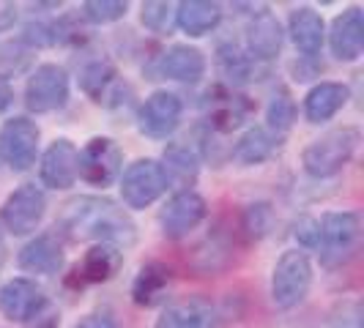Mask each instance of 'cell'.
<instances>
[{"mask_svg":"<svg viewBox=\"0 0 364 328\" xmlns=\"http://www.w3.org/2000/svg\"><path fill=\"white\" fill-rule=\"evenodd\" d=\"M55 233L66 241H93L127 249L137 241V224L118 202L82 195L63 205Z\"/></svg>","mask_w":364,"mask_h":328,"instance_id":"cell-1","label":"cell"},{"mask_svg":"<svg viewBox=\"0 0 364 328\" xmlns=\"http://www.w3.org/2000/svg\"><path fill=\"white\" fill-rule=\"evenodd\" d=\"M318 224H321V236H318L321 268H326V271L346 268L362 249L359 211H328Z\"/></svg>","mask_w":364,"mask_h":328,"instance_id":"cell-2","label":"cell"},{"mask_svg":"<svg viewBox=\"0 0 364 328\" xmlns=\"http://www.w3.org/2000/svg\"><path fill=\"white\" fill-rule=\"evenodd\" d=\"M359 143H362V134L356 126L331 129L301 151V167L310 178H318V181L334 178L350 164Z\"/></svg>","mask_w":364,"mask_h":328,"instance_id":"cell-3","label":"cell"},{"mask_svg":"<svg viewBox=\"0 0 364 328\" xmlns=\"http://www.w3.org/2000/svg\"><path fill=\"white\" fill-rule=\"evenodd\" d=\"M312 288V263L307 252L288 249L274 263L272 271V301L277 310H296Z\"/></svg>","mask_w":364,"mask_h":328,"instance_id":"cell-4","label":"cell"},{"mask_svg":"<svg viewBox=\"0 0 364 328\" xmlns=\"http://www.w3.org/2000/svg\"><path fill=\"white\" fill-rule=\"evenodd\" d=\"M124 173V151L112 137H91L77 151V178L88 186L107 189Z\"/></svg>","mask_w":364,"mask_h":328,"instance_id":"cell-5","label":"cell"},{"mask_svg":"<svg viewBox=\"0 0 364 328\" xmlns=\"http://www.w3.org/2000/svg\"><path fill=\"white\" fill-rule=\"evenodd\" d=\"M41 129L28 115H14L0 126V162L11 173H28L38 159Z\"/></svg>","mask_w":364,"mask_h":328,"instance_id":"cell-6","label":"cell"},{"mask_svg":"<svg viewBox=\"0 0 364 328\" xmlns=\"http://www.w3.org/2000/svg\"><path fill=\"white\" fill-rule=\"evenodd\" d=\"M121 200L132 211L151 208L167 192V175L156 159H137L121 173Z\"/></svg>","mask_w":364,"mask_h":328,"instance_id":"cell-7","label":"cell"},{"mask_svg":"<svg viewBox=\"0 0 364 328\" xmlns=\"http://www.w3.org/2000/svg\"><path fill=\"white\" fill-rule=\"evenodd\" d=\"M44 214H47L44 189L36 183H22L0 205V224L11 236H31L44 222Z\"/></svg>","mask_w":364,"mask_h":328,"instance_id":"cell-8","label":"cell"},{"mask_svg":"<svg viewBox=\"0 0 364 328\" xmlns=\"http://www.w3.org/2000/svg\"><path fill=\"white\" fill-rule=\"evenodd\" d=\"M69 72L58 63H41L25 82V107L36 115L55 112L69 102Z\"/></svg>","mask_w":364,"mask_h":328,"instance_id":"cell-9","label":"cell"},{"mask_svg":"<svg viewBox=\"0 0 364 328\" xmlns=\"http://www.w3.org/2000/svg\"><path fill=\"white\" fill-rule=\"evenodd\" d=\"M208 217V202L195 189H178L159 211V227L167 241H181L195 233Z\"/></svg>","mask_w":364,"mask_h":328,"instance_id":"cell-10","label":"cell"},{"mask_svg":"<svg viewBox=\"0 0 364 328\" xmlns=\"http://www.w3.org/2000/svg\"><path fill=\"white\" fill-rule=\"evenodd\" d=\"M183 99L173 91H154L137 109V126L151 140H167L181 126Z\"/></svg>","mask_w":364,"mask_h":328,"instance_id":"cell-11","label":"cell"},{"mask_svg":"<svg viewBox=\"0 0 364 328\" xmlns=\"http://www.w3.org/2000/svg\"><path fill=\"white\" fill-rule=\"evenodd\" d=\"M252 112V102L236 93L230 85H214L205 93V129L214 134H228L238 129Z\"/></svg>","mask_w":364,"mask_h":328,"instance_id":"cell-12","label":"cell"},{"mask_svg":"<svg viewBox=\"0 0 364 328\" xmlns=\"http://www.w3.org/2000/svg\"><path fill=\"white\" fill-rule=\"evenodd\" d=\"M244 41H247L244 50L252 55L257 63H266L279 55L282 44H285V31L272 9H255L250 14L247 28H244Z\"/></svg>","mask_w":364,"mask_h":328,"instance_id":"cell-13","label":"cell"},{"mask_svg":"<svg viewBox=\"0 0 364 328\" xmlns=\"http://www.w3.org/2000/svg\"><path fill=\"white\" fill-rule=\"evenodd\" d=\"M19 271L38 273V276H55L63 271L66 266V249H63V238L58 233H41L33 236L17 255Z\"/></svg>","mask_w":364,"mask_h":328,"instance_id":"cell-14","label":"cell"},{"mask_svg":"<svg viewBox=\"0 0 364 328\" xmlns=\"http://www.w3.org/2000/svg\"><path fill=\"white\" fill-rule=\"evenodd\" d=\"M38 178L47 189L63 192L77 183V146L69 137H58L38 159Z\"/></svg>","mask_w":364,"mask_h":328,"instance_id":"cell-15","label":"cell"},{"mask_svg":"<svg viewBox=\"0 0 364 328\" xmlns=\"http://www.w3.org/2000/svg\"><path fill=\"white\" fill-rule=\"evenodd\" d=\"M217 307L203 295H183L170 301L156 317L154 328H217Z\"/></svg>","mask_w":364,"mask_h":328,"instance_id":"cell-16","label":"cell"},{"mask_svg":"<svg viewBox=\"0 0 364 328\" xmlns=\"http://www.w3.org/2000/svg\"><path fill=\"white\" fill-rule=\"evenodd\" d=\"M47 301V293L38 288L36 279L28 276H14L0 288V312L17 323H28Z\"/></svg>","mask_w":364,"mask_h":328,"instance_id":"cell-17","label":"cell"},{"mask_svg":"<svg viewBox=\"0 0 364 328\" xmlns=\"http://www.w3.org/2000/svg\"><path fill=\"white\" fill-rule=\"evenodd\" d=\"M328 47L331 55L343 63L359 60L364 53V14L359 6H350L337 14L328 28Z\"/></svg>","mask_w":364,"mask_h":328,"instance_id":"cell-18","label":"cell"},{"mask_svg":"<svg viewBox=\"0 0 364 328\" xmlns=\"http://www.w3.org/2000/svg\"><path fill=\"white\" fill-rule=\"evenodd\" d=\"M205 55L198 47H189V44H173L167 47L159 60H156V74L164 80H173V82H183V85H195L205 77Z\"/></svg>","mask_w":364,"mask_h":328,"instance_id":"cell-19","label":"cell"},{"mask_svg":"<svg viewBox=\"0 0 364 328\" xmlns=\"http://www.w3.org/2000/svg\"><path fill=\"white\" fill-rule=\"evenodd\" d=\"M288 33L301 58H315L323 50L326 22L321 17V11H315L312 6H296L288 17Z\"/></svg>","mask_w":364,"mask_h":328,"instance_id":"cell-20","label":"cell"},{"mask_svg":"<svg viewBox=\"0 0 364 328\" xmlns=\"http://www.w3.org/2000/svg\"><path fill=\"white\" fill-rule=\"evenodd\" d=\"M124 268V249L109 244H93L85 257L74 266V279L82 285H102L109 282L115 273Z\"/></svg>","mask_w":364,"mask_h":328,"instance_id":"cell-21","label":"cell"},{"mask_svg":"<svg viewBox=\"0 0 364 328\" xmlns=\"http://www.w3.org/2000/svg\"><path fill=\"white\" fill-rule=\"evenodd\" d=\"M173 285V271L162 260H148L140 266L132 282V301L137 307H156L167 298V290Z\"/></svg>","mask_w":364,"mask_h":328,"instance_id":"cell-22","label":"cell"},{"mask_svg":"<svg viewBox=\"0 0 364 328\" xmlns=\"http://www.w3.org/2000/svg\"><path fill=\"white\" fill-rule=\"evenodd\" d=\"M348 99H350V88L346 82L323 80V82L312 85L307 96H304V118L310 124H326L346 107Z\"/></svg>","mask_w":364,"mask_h":328,"instance_id":"cell-23","label":"cell"},{"mask_svg":"<svg viewBox=\"0 0 364 328\" xmlns=\"http://www.w3.org/2000/svg\"><path fill=\"white\" fill-rule=\"evenodd\" d=\"M222 6L211 0H183L176 6V28L189 38L208 36L222 22Z\"/></svg>","mask_w":364,"mask_h":328,"instance_id":"cell-24","label":"cell"},{"mask_svg":"<svg viewBox=\"0 0 364 328\" xmlns=\"http://www.w3.org/2000/svg\"><path fill=\"white\" fill-rule=\"evenodd\" d=\"M162 170L167 183H178L183 189H192L200 173V153L186 143H170L162 153Z\"/></svg>","mask_w":364,"mask_h":328,"instance_id":"cell-25","label":"cell"},{"mask_svg":"<svg viewBox=\"0 0 364 328\" xmlns=\"http://www.w3.org/2000/svg\"><path fill=\"white\" fill-rule=\"evenodd\" d=\"M217 66L219 74L228 80V82H247V80H257L260 66L252 55L247 53L244 47H238L236 41H228V44H219L217 47Z\"/></svg>","mask_w":364,"mask_h":328,"instance_id":"cell-26","label":"cell"},{"mask_svg":"<svg viewBox=\"0 0 364 328\" xmlns=\"http://www.w3.org/2000/svg\"><path fill=\"white\" fill-rule=\"evenodd\" d=\"M296 99H293V93L285 88V85H279L277 91L272 93V99H269V107H266V131H269V137H272L274 143H279V140H285L288 137V131L293 129L296 124Z\"/></svg>","mask_w":364,"mask_h":328,"instance_id":"cell-27","label":"cell"},{"mask_svg":"<svg viewBox=\"0 0 364 328\" xmlns=\"http://www.w3.org/2000/svg\"><path fill=\"white\" fill-rule=\"evenodd\" d=\"M274 143L269 131L263 126H250L241 137H238L236 148H233V159L241 162L244 167H257V164L269 162L274 153Z\"/></svg>","mask_w":364,"mask_h":328,"instance_id":"cell-28","label":"cell"},{"mask_svg":"<svg viewBox=\"0 0 364 328\" xmlns=\"http://www.w3.org/2000/svg\"><path fill=\"white\" fill-rule=\"evenodd\" d=\"M115 66L105 60V58H99V60H91V63H85L82 66V72H80V88L82 93L91 99V102H105V96H107V88L115 82Z\"/></svg>","mask_w":364,"mask_h":328,"instance_id":"cell-29","label":"cell"},{"mask_svg":"<svg viewBox=\"0 0 364 328\" xmlns=\"http://www.w3.org/2000/svg\"><path fill=\"white\" fill-rule=\"evenodd\" d=\"M228 260H230V244H228V238H225L222 230H214V233L205 236V241L195 249L192 266L203 273H214V271H219V268H225Z\"/></svg>","mask_w":364,"mask_h":328,"instance_id":"cell-30","label":"cell"},{"mask_svg":"<svg viewBox=\"0 0 364 328\" xmlns=\"http://www.w3.org/2000/svg\"><path fill=\"white\" fill-rule=\"evenodd\" d=\"M274 227V208L272 202L257 200L250 202L244 211H241V233L250 238V241H260L272 233Z\"/></svg>","mask_w":364,"mask_h":328,"instance_id":"cell-31","label":"cell"},{"mask_svg":"<svg viewBox=\"0 0 364 328\" xmlns=\"http://www.w3.org/2000/svg\"><path fill=\"white\" fill-rule=\"evenodd\" d=\"M127 0H85L80 17L85 22H91V25H112V22L127 17Z\"/></svg>","mask_w":364,"mask_h":328,"instance_id":"cell-32","label":"cell"},{"mask_svg":"<svg viewBox=\"0 0 364 328\" xmlns=\"http://www.w3.org/2000/svg\"><path fill=\"white\" fill-rule=\"evenodd\" d=\"M140 22L143 28L151 31V33H170V28L176 25V6L164 3V0H151V3H143L140 9Z\"/></svg>","mask_w":364,"mask_h":328,"instance_id":"cell-33","label":"cell"},{"mask_svg":"<svg viewBox=\"0 0 364 328\" xmlns=\"http://www.w3.org/2000/svg\"><path fill=\"white\" fill-rule=\"evenodd\" d=\"M331 328H362V304L359 298H343L328 312Z\"/></svg>","mask_w":364,"mask_h":328,"instance_id":"cell-34","label":"cell"},{"mask_svg":"<svg viewBox=\"0 0 364 328\" xmlns=\"http://www.w3.org/2000/svg\"><path fill=\"white\" fill-rule=\"evenodd\" d=\"M22 41L28 47H55L58 44V28H55V22H44V19L28 22L22 28Z\"/></svg>","mask_w":364,"mask_h":328,"instance_id":"cell-35","label":"cell"},{"mask_svg":"<svg viewBox=\"0 0 364 328\" xmlns=\"http://www.w3.org/2000/svg\"><path fill=\"white\" fill-rule=\"evenodd\" d=\"M293 236L299 241V246H301V252H310V249H318V236H321V224H318V219L315 217H299L296 222V230H293Z\"/></svg>","mask_w":364,"mask_h":328,"instance_id":"cell-36","label":"cell"},{"mask_svg":"<svg viewBox=\"0 0 364 328\" xmlns=\"http://www.w3.org/2000/svg\"><path fill=\"white\" fill-rule=\"evenodd\" d=\"M58 323H60V312H58V307H55L53 301H47L41 310L25 323L28 328H58Z\"/></svg>","mask_w":364,"mask_h":328,"instance_id":"cell-37","label":"cell"},{"mask_svg":"<svg viewBox=\"0 0 364 328\" xmlns=\"http://www.w3.org/2000/svg\"><path fill=\"white\" fill-rule=\"evenodd\" d=\"M72 328H121V326H118V320L109 312H91V315L80 317Z\"/></svg>","mask_w":364,"mask_h":328,"instance_id":"cell-38","label":"cell"},{"mask_svg":"<svg viewBox=\"0 0 364 328\" xmlns=\"http://www.w3.org/2000/svg\"><path fill=\"white\" fill-rule=\"evenodd\" d=\"M11 104H14V88H11L9 77L0 74V112H6Z\"/></svg>","mask_w":364,"mask_h":328,"instance_id":"cell-39","label":"cell"},{"mask_svg":"<svg viewBox=\"0 0 364 328\" xmlns=\"http://www.w3.org/2000/svg\"><path fill=\"white\" fill-rule=\"evenodd\" d=\"M14 19H17V9H14L11 3H0V31L11 28Z\"/></svg>","mask_w":364,"mask_h":328,"instance_id":"cell-40","label":"cell"},{"mask_svg":"<svg viewBox=\"0 0 364 328\" xmlns=\"http://www.w3.org/2000/svg\"><path fill=\"white\" fill-rule=\"evenodd\" d=\"M6 263V241H3V236H0V266Z\"/></svg>","mask_w":364,"mask_h":328,"instance_id":"cell-41","label":"cell"}]
</instances>
